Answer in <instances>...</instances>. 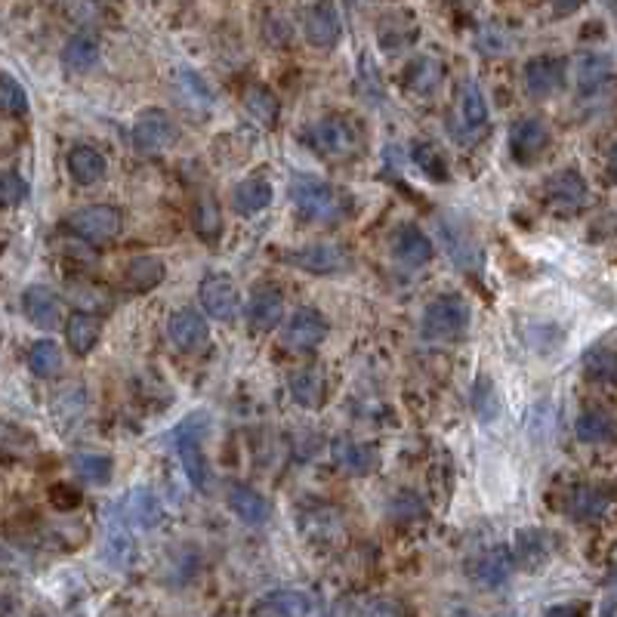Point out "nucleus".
Instances as JSON below:
<instances>
[{
    "mask_svg": "<svg viewBox=\"0 0 617 617\" xmlns=\"http://www.w3.org/2000/svg\"><path fill=\"white\" fill-rule=\"evenodd\" d=\"M290 204H294L297 220L306 226H334L346 216V198L318 176L300 173L290 183Z\"/></svg>",
    "mask_w": 617,
    "mask_h": 617,
    "instance_id": "f257e3e1",
    "label": "nucleus"
},
{
    "mask_svg": "<svg viewBox=\"0 0 617 617\" xmlns=\"http://www.w3.org/2000/svg\"><path fill=\"white\" fill-rule=\"evenodd\" d=\"M448 133L463 149H473L488 133V102L476 78H463L457 87V105L448 121Z\"/></svg>",
    "mask_w": 617,
    "mask_h": 617,
    "instance_id": "f03ea898",
    "label": "nucleus"
},
{
    "mask_svg": "<svg viewBox=\"0 0 617 617\" xmlns=\"http://www.w3.org/2000/svg\"><path fill=\"white\" fill-rule=\"evenodd\" d=\"M473 324V309L460 294L435 297L423 312V337L429 343H454L469 334Z\"/></svg>",
    "mask_w": 617,
    "mask_h": 617,
    "instance_id": "7ed1b4c3",
    "label": "nucleus"
},
{
    "mask_svg": "<svg viewBox=\"0 0 617 617\" xmlns=\"http://www.w3.org/2000/svg\"><path fill=\"white\" fill-rule=\"evenodd\" d=\"M207 429H210L207 414H189L183 423H176V429H173V445H176L179 463H183L189 482L198 491L210 488V463L204 457V435H207Z\"/></svg>",
    "mask_w": 617,
    "mask_h": 617,
    "instance_id": "20e7f679",
    "label": "nucleus"
},
{
    "mask_svg": "<svg viewBox=\"0 0 617 617\" xmlns=\"http://www.w3.org/2000/svg\"><path fill=\"white\" fill-rule=\"evenodd\" d=\"M303 142L309 145V149L321 158H352L358 152V127L343 118V115H324L321 121L309 124L306 133H303Z\"/></svg>",
    "mask_w": 617,
    "mask_h": 617,
    "instance_id": "39448f33",
    "label": "nucleus"
},
{
    "mask_svg": "<svg viewBox=\"0 0 617 617\" xmlns=\"http://www.w3.org/2000/svg\"><path fill=\"white\" fill-rule=\"evenodd\" d=\"M65 226H68V232H75L87 244H108L112 238H118V232L124 226V216L112 204H90V207H81V210L71 213Z\"/></svg>",
    "mask_w": 617,
    "mask_h": 617,
    "instance_id": "423d86ee",
    "label": "nucleus"
},
{
    "mask_svg": "<svg viewBox=\"0 0 617 617\" xmlns=\"http://www.w3.org/2000/svg\"><path fill=\"white\" fill-rule=\"evenodd\" d=\"M439 235L445 244V253L451 257V263L463 272H479L482 269V244L463 216L448 213L445 220L439 223Z\"/></svg>",
    "mask_w": 617,
    "mask_h": 617,
    "instance_id": "0eeeda50",
    "label": "nucleus"
},
{
    "mask_svg": "<svg viewBox=\"0 0 617 617\" xmlns=\"http://www.w3.org/2000/svg\"><path fill=\"white\" fill-rule=\"evenodd\" d=\"M176 142V124L164 108H149L133 121V149L145 158L164 155Z\"/></svg>",
    "mask_w": 617,
    "mask_h": 617,
    "instance_id": "6e6552de",
    "label": "nucleus"
},
{
    "mask_svg": "<svg viewBox=\"0 0 617 617\" xmlns=\"http://www.w3.org/2000/svg\"><path fill=\"white\" fill-rule=\"evenodd\" d=\"M324 337H328V318L309 306L297 309L281 324V343L290 352H312L324 343Z\"/></svg>",
    "mask_w": 617,
    "mask_h": 617,
    "instance_id": "1a4fd4ad",
    "label": "nucleus"
},
{
    "mask_svg": "<svg viewBox=\"0 0 617 617\" xmlns=\"http://www.w3.org/2000/svg\"><path fill=\"white\" fill-rule=\"evenodd\" d=\"M198 297H201V306L210 318L216 321H235L238 312H241V294H238V284L223 275V272H210L201 287H198Z\"/></svg>",
    "mask_w": 617,
    "mask_h": 617,
    "instance_id": "9d476101",
    "label": "nucleus"
},
{
    "mask_svg": "<svg viewBox=\"0 0 617 617\" xmlns=\"http://www.w3.org/2000/svg\"><path fill=\"white\" fill-rule=\"evenodd\" d=\"M550 124L543 118H522L510 127V152L516 164H534L550 149Z\"/></svg>",
    "mask_w": 617,
    "mask_h": 617,
    "instance_id": "9b49d317",
    "label": "nucleus"
},
{
    "mask_svg": "<svg viewBox=\"0 0 617 617\" xmlns=\"http://www.w3.org/2000/svg\"><path fill=\"white\" fill-rule=\"evenodd\" d=\"M516 571V556L506 547H491L479 556H473L466 562V574L476 580L485 590H500L510 584V577Z\"/></svg>",
    "mask_w": 617,
    "mask_h": 617,
    "instance_id": "f8f14e48",
    "label": "nucleus"
},
{
    "mask_svg": "<svg viewBox=\"0 0 617 617\" xmlns=\"http://www.w3.org/2000/svg\"><path fill=\"white\" fill-rule=\"evenodd\" d=\"M287 263L309 272V275H337V272L349 269V253L340 244L318 241V244H306L294 253H287Z\"/></svg>",
    "mask_w": 617,
    "mask_h": 617,
    "instance_id": "ddd939ff",
    "label": "nucleus"
},
{
    "mask_svg": "<svg viewBox=\"0 0 617 617\" xmlns=\"http://www.w3.org/2000/svg\"><path fill=\"white\" fill-rule=\"evenodd\" d=\"M303 34L315 50L337 47L343 25H340V13L334 7V0H315L303 16Z\"/></svg>",
    "mask_w": 617,
    "mask_h": 617,
    "instance_id": "4468645a",
    "label": "nucleus"
},
{
    "mask_svg": "<svg viewBox=\"0 0 617 617\" xmlns=\"http://www.w3.org/2000/svg\"><path fill=\"white\" fill-rule=\"evenodd\" d=\"M167 337L179 352H201L210 343V324L198 309H176L167 318Z\"/></svg>",
    "mask_w": 617,
    "mask_h": 617,
    "instance_id": "2eb2a0df",
    "label": "nucleus"
},
{
    "mask_svg": "<svg viewBox=\"0 0 617 617\" xmlns=\"http://www.w3.org/2000/svg\"><path fill=\"white\" fill-rule=\"evenodd\" d=\"M331 457L337 469H343L346 476H371L380 466V451L371 442H358L352 435H337L331 442Z\"/></svg>",
    "mask_w": 617,
    "mask_h": 617,
    "instance_id": "dca6fc26",
    "label": "nucleus"
},
{
    "mask_svg": "<svg viewBox=\"0 0 617 617\" xmlns=\"http://www.w3.org/2000/svg\"><path fill=\"white\" fill-rule=\"evenodd\" d=\"M525 90L534 99H550L565 87V59L559 56H534L525 62Z\"/></svg>",
    "mask_w": 617,
    "mask_h": 617,
    "instance_id": "f3484780",
    "label": "nucleus"
},
{
    "mask_svg": "<svg viewBox=\"0 0 617 617\" xmlns=\"http://www.w3.org/2000/svg\"><path fill=\"white\" fill-rule=\"evenodd\" d=\"M112 519L127 525L130 531L133 528H142V531H149L161 522V503L152 491H145V488H133L115 510H112Z\"/></svg>",
    "mask_w": 617,
    "mask_h": 617,
    "instance_id": "a211bd4d",
    "label": "nucleus"
},
{
    "mask_svg": "<svg viewBox=\"0 0 617 617\" xmlns=\"http://www.w3.org/2000/svg\"><path fill=\"white\" fill-rule=\"evenodd\" d=\"M22 312L25 318L41 331H56L62 328V300L56 297V290L44 284H31L22 294Z\"/></svg>",
    "mask_w": 617,
    "mask_h": 617,
    "instance_id": "6ab92c4d",
    "label": "nucleus"
},
{
    "mask_svg": "<svg viewBox=\"0 0 617 617\" xmlns=\"http://www.w3.org/2000/svg\"><path fill=\"white\" fill-rule=\"evenodd\" d=\"M543 195H547L550 207H556L559 213H574L587 204V183L584 176L577 170H559L547 179V186H543Z\"/></svg>",
    "mask_w": 617,
    "mask_h": 617,
    "instance_id": "aec40b11",
    "label": "nucleus"
},
{
    "mask_svg": "<svg viewBox=\"0 0 617 617\" xmlns=\"http://www.w3.org/2000/svg\"><path fill=\"white\" fill-rule=\"evenodd\" d=\"M392 253H395V260L408 266V269H420V266H429L432 257H435V247L429 241V235L411 223L405 226H398L395 235H392Z\"/></svg>",
    "mask_w": 617,
    "mask_h": 617,
    "instance_id": "412c9836",
    "label": "nucleus"
},
{
    "mask_svg": "<svg viewBox=\"0 0 617 617\" xmlns=\"http://www.w3.org/2000/svg\"><path fill=\"white\" fill-rule=\"evenodd\" d=\"M247 321L253 324L257 331H272L281 324L284 318V294L272 284H260L253 287V294L247 300Z\"/></svg>",
    "mask_w": 617,
    "mask_h": 617,
    "instance_id": "4be33fe9",
    "label": "nucleus"
},
{
    "mask_svg": "<svg viewBox=\"0 0 617 617\" xmlns=\"http://www.w3.org/2000/svg\"><path fill=\"white\" fill-rule=\"evenodd\" d=\"M173 93L179 99V105L189 108L195 118H204L213 112V90L207 87V81L192 68H179L173 78Z\"/></svg>",
    "mask_w": 617,
    "mask_h": 617,
    "instance_id": "5701e85b",
    "label": "nucleus"
},
{
    "mask_svg": "<svg viewBox=\"0 0 617 617\" xmlns=\"http://www.w3.org/2000/svg\"><path fill=\"white\" fill-rule=\"evenodd\" d=\"M287 389H290V398L306 411H318V408H324V402H328V380H324L321 368L294 371L287 380Z\"/></svg>",
    "mask_w": 617,
    "mask_h": 617,
    "instance_id": "b1692460",
    "label": "nucleus"
},
{
    "mask_svg": "<svg viewBox=\"0 0 617 617\" xmlns=\"http://www.w3.org/2000/svg\"><path fill=\"white\" fill-rule=\"evenodd\" d=\"M553 537L540 528H522L516 534V547H513V556H516V565L522 571H540L543 565L550 562V553H553Z\"/></svg>",
    "mask_w": 617,
    "mask_h": 617,
    "instance_id": "393cba45",
    "label": "nucleus"
},
{
    "mask_svg": "<svg viewBox=\"0 0 617 617\" xmlns=\"http://www.w3.org/2000/svg\"><path fill=\"white\" fill-rule=\"evenodd\" d=\"M229 510L241 519V522H247V525H266L269 522V516H272V506H269V500L257 491V488H250V485H244V482H235V485H229Z\"/></svg>",
    "mask_w": 617,
    "mask_h": 617,
    "instance_id": "a878e982",
    "label": "nucleus"
},
{
    "mask_svg": "<svg viewBox=\"0 0 617 617\" xmlns=\"http://www.w3.org/2000/svg\"><path fill=\"white\" fill-rule=\"evenodd\" d=\"M608 510V494L596 485H574L565 497V513L574 522H596Z\"/></svg>",
    "mask_w": 617,
    "mask_h": 617,
    "instance_id": "bb28decb",
    "label": "nucleus"
},
{
    "mask_svg": "<svg viewBox=\"0 0 617 617\" xmlns=\"http://www.w3.org/2000/svg\"><path fill=\"white\" fill-rule=\"evenodd\" d=\"M250 611H253V614H272V617H297V614L315 611V605H312L309 593H303V590H287V587H284V590L266 593Z\"/></svg>",
    "mask_w": 617,
    "mask_h": 617,
    "instance_id": "cd10ccee",
    "label": "nucleus"
},
{
    "mask_svg": "<svg viewBox=\"0 0 617 617\" xmlns=\"http://www.w3.org/2000/svg\"><path fill=\"white\" fill-rule=\"evenodd\" d=\"M108 161L102 152H96L93 145H71L68 152V173L78 186H96L99 179H105Z\"/></svg>",
    "mask_w": 617,
    "mask_h": 617,
    "instance_id": "c85d7f7f",
    "label": "nucleus"
},
{
    "mask_svg": "<svg viewBox=\"0 0 617 617\" xmlns=\"http://www.w3.org/2000/svg\"><path fill=\"white\" fill-rule=\"evenodd\" d=\"M229 201H232V210L238 216H257L272 204V183H266V179H260V176L244 179V183H238L232 189Z\"/></svg>",
    "mask_w": 617,
    "mask_h": 617,
    "instance_id": "c756f323",
    "label": "nucleus"
},
{
    "mask_svg": "<svg viewBox=\"0 0 617 617\" xmlns=\"http://www.w3.org/2000/svg\"><path fill=\"white\" fill-rule=\"evenodd\" d=\"M574 435L584 445H611L617 439V420L608 411H584L574 420Z\"/></svg>",
    "mask_w": 617,
    "mask_h": 617,
    "instance_id": "7c9ffc66",
    "label": "nucleus"
},
{
    "mask_svg": "<svg viewBox=\"0 0 617 617\" xmlns=\"http://www.w3.org/2000/svg\"><path fill=\"white\" fill-rule=\"evenodd\" d=\"M445 78V65L435 56H417L408 68H405V87L414 96H429L435 87Z\"/></svg>",
    "mask_w": 617,
    "mask_h": 617,
    "instance_id": "2f4dec72",
    "label": "nucleus"
},
{
    "mask_svg": "<svg viewBox=\"0 0 617 617\" xmlns=\"http://www.w3.org/2000/svg\"><path fill=\"white\" fill-rule=\"evenodd\" d=\"M99 337H102V324L90 312H75L65 321V340L78 355H90L96 349Z\"/></svg>",
    "mask_w": 617,
    "mask_h": 617,
    "instance_id": "473e14b6",
    "label": "nucleus"
},
{
    "mask_svg": "<svg viewBox=\"0 0 617 617\" xmlns=\"http://www.w3.org/2000/svg\"><path fill=\"white\" fill-rule=\"evenodd\" d=\"M167 269L158 257H136L127 263L124 269V287L133 290V294H149L164 281Z\"/></svg>",
    "mask_w": 617,
    "mask_h": 617,
    "instance_id": "72a5a7b5",
    "label": "nucleus"
},
{
    "mask_svg": "<svg viewBox=\"0 0 617 617\" xmlns=\"http://www.w3.org/2000/svg\"><path fill=\"white\" fill-rule=\"evenodd\" d=\"M244 108H247V115L257 124H263V127H275L278 118H281L278 96L269 87H263V84H250L244 90Z\"/></svg>",
    "mask_w": 617,
    "mask_h": 617,
    "instance_id": "f704fd0d",
    "label": "nucleus"
},
{
    "mask_svg": "<svg viewBox=\"0 0 617 617\" xmlns=\"http://www.w3.org/2000/svg\"><path fill=\"white\" fill-rule=\"evenodd\" d=\"M99 62V41L93 34H75V38H68V44L62 47V65L65 71H90L93 65Z\"/></svg>",
    "mask_w": 617,
    "mask_h": 617,
    "instance_id": "c9c22d12",
    "label": "nucleus"
},
{
    "mask_svg": "<svg viewBox=\"0 0 617 617\" xmlns=\"http://www.w3.org/2000/svg\"><path fill=\"white\" fill-rule=\"evenodd\" d=\"M614 75V62L605 53H587L577 62V87L580 93H596Z\"/></svg>",
    "mask_w": 617,
    "mask_h": 617,
    "instance_id": "e433bc0d",
    "label": "nucleus"
},
{
    "mask_svg": "<svg viewBox=\"0 0 617 617\" xmlns=\"http://www.w3.org/2000/svg\"><path fill=\"white\" fill-rule=\"evenodd\" d=\"M192 223H195V232L204 238V241H216L223 235V210L216 204V198L210 192H204L198 201H195V213H192Z\"/></svg>",
    "mask_w": 617,
    "mask_h": 617,
    "instance_id": "4c0bfd02",
    "label": "nucleus"
},
{
    "mask_svg": "<svg viewBox=\"0 0 617 617\" xmlns=\"http://www.w3.org/2000/svg\"><path fill=\"white\" fill-rule=\"evenodd\" d=\"M62 365H65L62 349L53 340H38V343L31 346V352H28V368H31L34 377H41V380L59 377Z\"/></svg>",
    "mask_w": 617,
    "mask_h": 617,
    "instance_id": "58836bf2",
    "label": "nucleus"
},
{
    "mask_svg": "<svg viewBox=\"0 0 617 617\" xmlns=\"http://www.w3.org/2000/svg\"><path fill=\"white\" fill-rule=\"evenodd\" d=\"M71 469L90 485H108L112 482V473H115V460L108 457V454H75L71 457Z\"/></svg>",
    "mask_w": 617,
    "mask_h": 617,
    "instance_id": "ea45409f",
    "label": "nucleus"
},
{
    "mask_svg": "<svg viewBox=\"0 0 617 617\" xmlns=\"http://www.w3.org/2000/svg\"><path fill=\"white\" fill-rule=\"evenodd\" d=\"M584 371L596 383H617V349L614 346H593L584 355Z\"/></svg>",
    "mask_w": 617,
    "mask_h": 617,
    "instance_id": "a19ab883",
    "label": "nucleus"
},
{
    "mask_svg": "<svg viewBox=\"0 0 617 617\" xmlns=\"http://www.w3.org/2000/svg\"><path fill=\"white\" fill-rule=\"evenodd\" d=\"M414 164L420 167V173L426 179H432V183H448V161H445V152L439 149V145L432 142H414V152H411Z\"/></svg>",
    "mask_w": 617,
    "mask_h": 617,
    "instance_id": "79ce46f5",
    "label": "nucleus"
},
{
    "mask_svg": "<svg viewBox=\"0 0 617 617\" xmlns=\"http://www.w3.org/2000/svg\"><path fill=\"white\" fill-rule=\"evenodd\" d=\"M402 22H405L402 16H389V19L380 22L377 41H380V47L386 53H402V50H408L417 41V28L411 22L408 25H402Z\"/></svg>",
    "mask_w": 617,
    "mask_h": 617,
    "instance_id": "37998d69",
    "label": "nucleus"
},
{
    "mask_svg": "<svg viewBox=\"0 0 617 617\" xmlns=\"http://www.w3.org/2000/svg\"><path fill=\"white\" fill-rule=\"evenodd\" d=\"M386 516L392 522H402V525H414L420 519H426V503L420 500V494L414 491H398L389 497L386 503Z\"/></svg>",
    "mask_w": 617,
    "mask_h": 617,
    "instance_id": "c03bdc74",
    "label": "nucleus"
},
{
    "mask_svg": "<svg viewBox=\"0 0 617 617\" xmlns=\"http://www.w3.org/2000/svg\"><path fill=\"white\" fill-rule=\"evenodd\" d=\"M337 614H408V608L395 599H386V596H365L361 605H352V602H340L334 608Z\"/></svg>",
    "mask_w": 617,
    "mask_h": 617,
    "instance_id": "a18cd8bd",
    "label": "nucleus"
},
{
    "mask_svg": "<svg viewBox=\"0 0 617 617\" xmlns=\"http://www.w3.org/2000/svg\"><path fill=\"white\" fill-rule=\"evenodd\" d=\"M0 105H4V112L13 115V118L28 115V93H25V87L13 75L0 78Z\"/></svg>",
    "mask_w": 617,
    "mask_h": 617,
    "instance_id": "49530a36",
    "label": "nucleus"
},
{
    "mask_svg": "<svg viewBox=\"0 0 617 617\" xmlns=\"http://www.w3.org/2000/svg\"><path fill=\"white\" fill-rule=\"evenodd\" d=\"M473 408L482 420H494L500 414V402H497V386L482 374L473 386Z\"/></svg>",
    "mask_w": 617,
    "mask_h": 617,
    "instance_id": "de8ad7c7",
    "label": "nucleus"
},
{
    "mask_svg": "<svg viewBox=\"0 0 617 617\" xmlns=\"http://www.w3.org/2000/svg\"><path fill=\"white\" fill-rule=\"evenodd\" d=\"M28 198V186L25 179L13 170H7L4 176H0V201H4L7 207H16Z\"/></svg>",
    "mask_w": 617,
    "mask_h": 617,
    "instance_id": "09e8293b",
    "label": "nucleus"
},
{
    "mask_svg": "<svg viewBox=\"0 0 617 617\" xmlns=\"http://www.w3.org/2000/svg\"><path fill=\"white\" fill-rule=\"evenodd\" d=\"M550 4H553L556 16H568V13H574V10H577L580 0H550Z\"/></svg>",
    "mask_w": 617,
    "mask_h": 617,
    "instance_id": "8fccbe9b",
    "label": "nucleus"
},
{
    "mask_svg": "<svg viewBox=\"0 0 617 617\" xmlns=\"http://www.w3.org/2000/svg\"><path fill=\"white\" fill-rule=\"evenodd\" d=\"M584 611V605H550L547 614H580Z\"/></svg>",
    "mask_w": 617,
    "mask_h": 617,
    "instance_id": "3c124183",
    "label": "nucleus"
},
{
    "mask_svg": "<svg viewBox=\"0 0 617 617\" xmlns=\"http://www.w3.org/2000/svg\"><path fill=\"white\" fill-rule=\"evenodd\" d=\"M608 173H611V179H617V145L611 149V158H608Z\"/></svg>",
    "mask_w": 617,
    "mask_h": 617,
    "instance_id": "603ef678",
    "label": "nucleus"
},
{
    "mask_svg": "<svg viewBox=\"0 0 617 617\" xmlns=\"http://www.w3.org/2000/svg\"><path fill=\"white\" fill-rule=\"evenodd\" d=\"M614 580H617V568H614Z\"/></svg>",
    "mask_w": 617,
    "mask_h": 617,
    "instance_id": "864d4df0",
    "label": "nucleus"
}]
</instances>
